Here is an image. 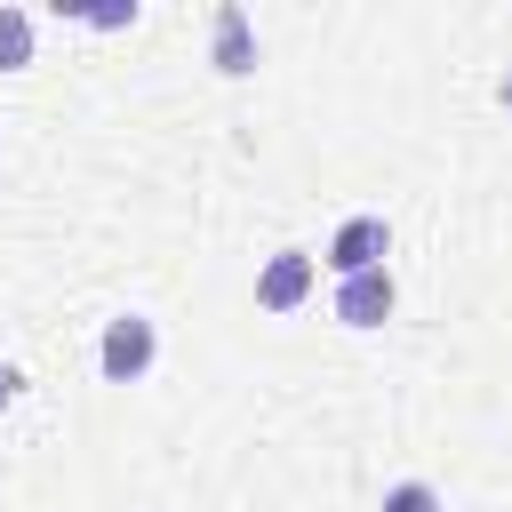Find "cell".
<instances>
[{"mask_svg":"<svg viewBox=\"0 0 512 512\" xmlns=\"http://www.w3.org/2000/svg\"><path fill=\"white\" fill-rule=\"evenodd\" d=\"M152 360H160V328H152L144 312L104 320V336H96V368H104V384H144Z\"/></svg>","mask_w":512,"mask_h":512,"instance_id":"1","label":"cell"},{"mask_svg":"<svg viewBox=\"0 0 512 512\" xmlns=\"http://www.w3.org/2000/svg\"><path fill=\"white\" fill-rule=\"evenodd\" d=\"M384 256H392V224H384V216H344L320 264H328L336 280H352V272H384Z\"/></svg>","mask_w":512,"mask_h":512,"instance_id":"2","label":"cell"},{"mask_svg":"<svg viewBox=\"0 0 512 512\" xmlns=\"http://www.w3.org/2000/svg\"><path fill=\"white\" fill-rule=\"evenodd\" d=\"M312 288H320V256H304V248H280L256 272V304L264 312H296V304H312Z\"/></svg>","mask_w":512,"mask_h":512,"instance_id":"3","label":"cell"},{"mask_svg":"<svg viewBox=\"0 0 512 512\" xmlns=\"http://www.w3.org/2000/svg\"><path fill=\"white\" fill-rule=\"evenodd\" d=\"M208 64H216L224 80L256 72V24H248V8H240V0H224V8L208 16Z\"/></svg>","mask_w":512,"mask_h":512,"instance_id":"4","label":"cell"},{"mask_svg":"<svg viewBox=\"0 0 512 512\" xmlns=\"http://www.w3.org/2000/svg\"><path fill=\"white\" fill-rule=\"evenodd\" d=\"M392 304H400L392 272H352V280H336V320H344V328H384Z\"/></svg>","mask_w":512,"mask_h":512,"instance_id":"5","label":"cell"},{"mask_svg":"<svg viewBox=\"0 0 512 512\" xmlns=\"http://www.w3.org/2000/svg\"><path fill=\"white\" fill-rule=\"evenodd\" d=\"M24 64H32V16L0 8V72H24Z\"/></svg>","mask_w":512,"mask_h":512,"instance_id":"6","label":"cell"},{"mask_svg":"<svg viewBox=\"0 0 512 512\" xmlns=\"http://www.w3.org/2000/svg\"><path fill=\"white\" fill-rule=\"evenodd\" d=\"M376 512H440V488H432V480H392Z\"/></svg>","mask_w":512,"mask_h":512,"instance_id":"7","label":"cell"},{"mask_svg":"<svg viewBox=\"0 0 512 512\" xmlns=\"http://www.w3.org/2000/svg\"><path fill=\"white\" fill-rule=\"evenodd\" d=\"M16 392H24V376H16V368H8V360H0V416H8V408H16Z\"/></svg>","mask_w":512,"mask_h":512,"instance_id":"8","label":"cell"},{"mask_svg":"<svg viewBox=\"0 0 512 512\" xmlns=\"http://www.w3.org/2000/svg\"><path fill=\"white\" fill-rule=\"evenodd\" d=\"M496 104H504V112H512V72H504V80H496Z\"/></svg>","mask_w":512,"mask_h":512,"instance_id":"9","label":"cell"}]
</instances>
